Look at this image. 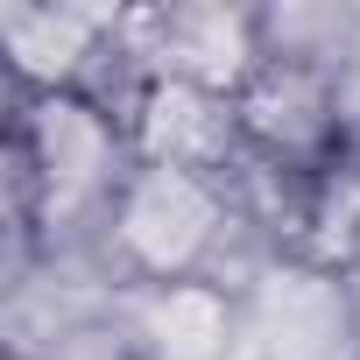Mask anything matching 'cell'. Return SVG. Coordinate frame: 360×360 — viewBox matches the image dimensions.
<instances>
[{"label":"cell","mask_w":360,"mask_h":360,"mask_svg":"<svg viewBox=\"0 0 360 360\" xmlns=\"http://www.w3.org/2000/svg\"><path fill=\"white\" fill-rule=\"evenodd\" d=\"M248 233L240 198L219 176H191V169H155L134 162L120 176L113 205L99 212V255L120 283L134 290H162V283H198L219 276L226 240Z\"/></svg>","instance_id":"1"},{"label":"cell","mask_w":360,"mask_h":360,"mask_svg":"<svg viewBox=\"0 0 360 360\" xmlns=\"http://www.w3.org/2000/svg\"><path fill=\"white\" fill-rule=\"evenodd\" d=\"M233 99H240L248 155H255L262 169L311 176V169H332V162L353 155V92H346V64L269 50V64H262Z\"/></svg>","instance_id":"2"},{"label":"cell","mask_w":360,"mask_h":360,"mask_svg":"<svg viewBox=\"0 0 360 360\" xmlns=\"http://www.w3.org/2000/svg\"><path fill=\"white\" fill-rule=\"evenodd\" d=\"M120 15L106 0H0V64L22 92H92L120 113Z\"/></svg>","instance_id":"3"},{"label":"cell","mask_w":360,"mask_h":360,"mask_svg":"<svg viewBox=\"0 0 360 360\" xmlns=\"http://www.w3.org/2000/svg\"><path fill=\"white\" fill-rule=\"evenodd\" d=\"M248 353L262 360H360V290L353 276L262 255L240 276Z\"/></svg>","instance_id":"4"},{"label":"cell","mask_w":360,"mask_h":360,"mask_svg":"<svg viewBox=\"0 0 360 360\" xmlns=\"http://www.w3.org/2000/svg\"><path fill=\"white\" fill-rule=\"evenodd\" d=\"M120 120H127L134 162H155V169H191V176L233 184V176L255 162L248 134H240V99L212 92V85H191V78H148V85H134V99L120 106Z\"/></svg>","instance_id":"5"},{"label":"cell","mask_w":360,"mask_h":360,"mask_svg":"<svg viewBox=\"0 0 360 360\" xmlns=\"http://www.w3.org/2000/svg\"><path fill=\"white\" fill-rule=\"evenodd\" d=\"M127 332H134L141 360H233V353H248V311H240V283L198 276V283L134 290Z\"/></svg>","instance_id":"6"}]
</instances>
